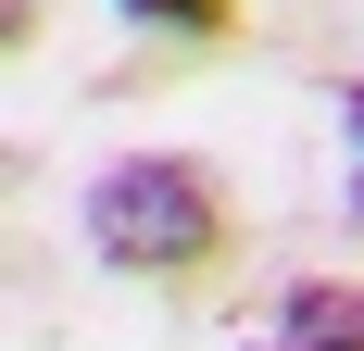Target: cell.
Here are the masks:
<instances>
[{
	"label": "cell",
	"mask_w": 364,
	"mask_h": 351,
	"mask_svg": "<svg viewBox=\"0 0 364 351\" xmlns=\"http://www.w3.org/2000/svg\"><path fill=\"white\" fill-rule=\"evenodd\" d=\"M88 251L139 288H214L239 264V188L214 151H126L88 176Z\"/></svg>",
	"instance_id": "1"
},
{
	"label": "cell",
	"mask_w": 364,
	"mask_h": 351,
	"mask_svg": "<svg viewBox=\"0 0 364 351\" xmlns=\"http://www.w3.org/2000/svg\"><path fill=\"white\" fill-rule=\"evenodd\" d=\"M252 351H364V288L352 276H289L264 301Z\"/></svg>",
	"instance_id": "2"
},
{
	"label": "cell",
	"mask_w": 364,
	"mask_h": 351,
	"mask_svg": "<svg viewBox=\"0 0 364 351\" xmlns=\"http://www.w3.org/2000/svg\"><path fill=\"white\" fill-rule=\"evenodd\" d=\"M126 26H151V38H188V50H214V38H239V13L252 0H113Z\"/></svg>",
	"instance_id": "3"
},
{
	"label": "cell",
	"mask_w": 364,
	"mask_h": 351,
	"mask_svg": "<svg viewBox=\"0 0 364 351\" xmlns=\"http://www.w3.org/2000/svg\"><path fill=\"white\" fill-rule=\"evenodd\" d=\"M339 201L364 213V75L339 88Z\"/></svg>",
	"instance_id": "4"
}]
</instances>
